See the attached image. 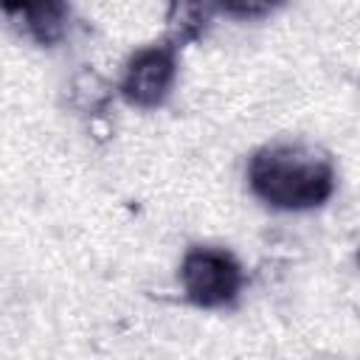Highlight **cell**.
<instances>
[{
	"label": "cell",
	"instance_id": "cell-1",
	"mask_svg": "<svg viewBox=\"0 0 360 360\" xmlns=\"http://www.w3.org/2000/svg\"><path fill=\"white\" fill-rule=\"evenodd\" d=\"M253 191L278 208L321 205L335 186V174L326 158L307 146H270L250 160Z\"/></svg>",
	"mask_w": 360,
	"mask_h": 360
},
{
	"label": "cell",
	"instance_id": "cell-2",
	"mask_svg": "<svg viewBox=\"0 0 360 360\" xmlns=\"http://www.w3.org/2000/svg\"><path fill=\"white\" fill-rule=\"evenodd\" d=\"M180 278L188 298L200 307H219L231 301L242 284L233 256L217 248H194L183 262Z\"/></svg>",
	"mask_w": 360,
	"mask_h": 360
},
{
	"label": "cell",
	"instance_id": "cell-5",
	"mask_svg": "<svg viewBox=\"0 0 360 360\" xmlns=\"http://www.w3.org/2000/svg\"><path fill=\"white\" fill-rule=\"evenodd\" d=\"M219 8H225L231 17H262L278 8L284 0H217Z\"/></svg>",
	"mask_w": 360,
	"mask_h": 360
},
{
	"label": "cell",
	"instance_id": "cell-3",
	"mask_svg": "<svg viewBox=\"0 0 360 360\" xmlns=\"http://www.w3.org/2000/svg\"><path fill=\"white\" fill-rule=\"evenodd\" d=\"M174 79V51L172 48H146L135 53L124 76V96L141 107L160 104Z\"/></svg>",
	"mask_w": 360,
	"mask_h": 360
},
{
	"label": "cell",
	"instance_id": "cell-4",
	"mask_svg": "<svg viewBox=\"0 0 360 360\" xmlns=\"http://www.w3.org/2000/svg\"><path fill=\"white\" fill-rule=\"evenodd\" d=\"M0 8L11 17H20L31 37H37L39 42H51L62 34L68 0H0Z\"/></svg>",
	"mask_w": 360,
	"mask_h": 360
}]
</instances>
